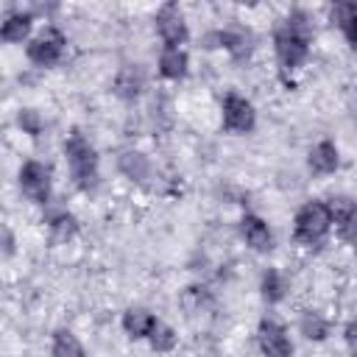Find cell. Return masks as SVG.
<instances>
[{
	"mask_svg": "<svg viewBox=\"0 0 357 357\" xmlns=\"http://www.w3.org/2000/svg\"><path fill=\"white\" fill-rule=\"evenodd\" d=\"M47 223H50V231H53L56 240H67V237H73L75 229H78V226H75V218H73L70 212H59V215H53Z\"/></svg>",
	"mask_w": 357,
	"mask_h": 357,
	"instance_id": "obj_19",
	"label": "cell"
},
{
	"mask_svg": "<svg viewBox=\"0 0 357 357\" xmlns=\"http://www.w3.org/2000/svg\"><path fill=\"white\" fill-rule=\"evenodd\" d=\"M262 296L273 304V301H282V296H284V282H282V276L276 273V271H265V276H262Z\"/></svg>",
	"mask_w": 357,
	"mask_h": 357,
	"instance_id": "obj_21",
	"label": "cell"
},
{
	"mask_svg": "<svg viewBox=\"0 0 357 357\" xmlns=\"http://www.w3.org/2000/svg\"><path fill=\"white\" fill-rule=\"evenodd\" d=\"M61 47H64V36L56 31V28H47L42 31L31 45H28V59L39 67H50L59 61L61 56Z\"/></svg>",
	"mask_w": 357,
	"mask_h": 357,
	"instance_id": "obj_4",
	"label": "cell"
},
{
	"mask_svg": "<svg viewBox=\"0 0 357 357\" xmlns=\"http://www.w3.org/2000/svg\"><path fill=\"white\" fill-rule=\"evenodd\" d=\"M329 226H332V209L321 201H310L296 215V240H301L307 245H315V243L324 240Z\"/></svg>",
	"mask_w": 357,
	"mask_h": 357,
	"instance_id": "obj_3",
	"label": "cell"
},
{
	"mask_svg": "<svg viewBox=\"0 0 357 357\" xmlns=\"http://www.w3.org/2000/svg\"><path fill=\"white\" fill-rule=\"evenodd\" d=\"M123 326H126V332L131 335V337H145V335H151L153 332V326H156V318L148 312V310H128L126 315H123Z\"/></svg>",
	"mask_w": 357,
	"mask_h": 357,
	"instance_id": "obj_12",
	"label": "cell"
},
{
	"mask_svg": "<svg viewBox=\"0 0 357 357\" xmlns=\"http://www.w3.org/2000/svg\"><path fill=\"white\" fill-rule=\"evenodd\" d=\"M28 31H31V14H8L0 28V36L6 42H22Z\"/></svg>",
	"mask_w": 357,
	"mask_h": 357,
	"instance_id": "obj_15",
	"label": "cell"
},
{
	"mask_svg": "<svg viewBox=\"0 0 357 357\" xmlns=\"http://www.w3.org/2000/svg\"><path fill=\"white\" fill-rule=\"evenodd\" d=\"M310 167L315 173H332L337 167V148L332 142H318L310 151Z\"/></svg>",
	"mask_w": 357,
	"mask_h": 357,
	"instance_id": "obj_13",
	"label": "cell"
},
{
	"mask_svg": "<svg viewBox=\"0 0 357 357\" xmlns=\"http://www.w3.org/2000/svg\"><path fill=\"white\" fill-rule=\"evenodd\" d=\"M20 187H22V192L31 201L45 204L50 198V173H47V167L39 165V162L22 165V170H20Z\"/></svg>",
	"mask_w": 357,
	"mask_h": 357,
	"instance_id": "obj_5",
	"label": "cell"
},
{
	"mask_svg": "<svg viewBox=\"0 0 357 357\" xmlns=\"http://www.w3.org/2000/svg\"><path fill=\"white\" fill-rule=\"evenodd\" d=\"M53 357H84V349H81V343L73 332L61 329L53 337Z\"/></svg>",
	"mask_w": 357,
	"mask_h": 357,
	"instance_id": "obj_16",
	"label": "cell"
},
{
	"mask_svg": "<svg viewBox=\"0 0 357 357\" xmlns=\"http://www.w3.org/2000/svg\"><path fill=\"white\" fill-rule=\"evenodd\" d=\"M223 126L229 131H251L254 128V106L240 95H229L223 103Z\"/></svg>",
	"mask_w": 357,
	"mask_h": 357,
	"instance_id": "obj_7",
	"label": "cell"
},
{
	"mask_svg": "<svg viewBox=\"0 0 357 357\" xmlns=\"http://www.w3.org/2000/svg\"><path fill=\"white\" fill-rule=\"evenodd\" d=\"M156 28L167 47H178L187 39V25L176 6H162V11L156 14Z\"/></svg>",
	"mask_w": 357,
	"mask_h": 357,
	"instance_id": "obj_6",
	"label": "cell"
},
{
	"mask_svg": "<svg viewBox=\"0 0 357 357\" xmlns=\"http://www.w3.org/2000/svg\"><path fill=\"white\" fill-rule=\"evenodd\" d=\"M346 343H349L351 357H357V324H349L346 326Z\"/></svg>",
	"mask_w": 357,
	"mask_h": 357,
	"instance_id": "obj_24",
	"label": "cell"
},
{
	"mask_svg": "<svg viewBox=\"0 0 357 357\" xmlns=\"http://www.w3.org/2000/svg\"><path fill=\"white\" fill-rule=\"evenodd\" d=\"M64 153H67V162H70V170H73V178L78 181V187L89 190L95 187V178H98V156H95V148L84 139L81 131H73L70 139L64 142Z\"/></svg>",
	"mask_w": 357,
	"mask_h": 357,
	"instance_id": "obj_2",
	"label": "cell"
},
{
	"mask_svg": "<svg viewBox=\"0 0 357 357\" xmlns=\"http://www.w3.org/2000/svg\"><path fill=\"white\" fill-rule=\"evenodd\" d=\"M139 86H142V73L134 70V67H126V70L117 75V81H114V89H117L120 98H137Z\"/></svg>",
	"mask_w": 357,
	"mask_h": 357,
	"instance_id": "obj_17",
	"label": "cell"
},
{
	"mask_svg": "<svg viewBox=\"0 0 357 357\" xmlns=\"http://www.w3.org/2000/svg\"><path fill=\"white\" fill-rule=\"evenodd\" d=\"M148 337H151V346L156 351H170L176 346V332L167 324H159V321H156V326H153V332Z\"/></svg>",
	"mask_w": 357,
	"mask_h": 357,
	"instance_id": "obj_20",
	"label": "cell"
},
{
	"mask_svg": "<svg viewBox=\"0 0 357 357\" xmlns=\"http://www.w3.org/2000/svg\"><path fill=\"white\" fill-rule=\"evenodd\" d=\"M329 209H332V218H335V223H337L340 237L349 240V243L357 248V204L340 198V201H335Z\"/></svg>",
	"mask_w": 357,
	"mask_h": 357,
	"instance_id": "obj_9",
	"label": "cell"
},
{
	"mask_svg": "<svg viewBox=\"0 0 357 357\" xmlns=\"http://www.w3.org/2000/svg\"><path fill=\"white\" fill-rule=\"evenodd\" d=\"M159 73L165 78H181L187 73V56L184 50L178 47H167L162 56H159Z\"/></svg>",
	"mask_w": 357,
	"mask_h": 357,
	"instance_id": "obj_14",
	"label": "cell"
},
{
	"mask_svg": "<svg viewBox=\"0 0 357 357\" xmlns=\"http://www.w3.org/2000/svg\"><path fill=\"white\" fill-rule=\"evenodd\" d=\"M354 50H357V47H354Z\"/></svg>",
	"mask_w": 357,
	"mask_h": 357,
	"instance_id": "obj_25",
	"label": "cell"
},
{
	"mask_svg": "<svg viewBox=\"0 0 357 357\" xmlns=\"http://www.w3.org/2000/svg\"><path fill=\"white\" fill-rule=\"evenodd\" d=\"M20 126H22L28 134H39V131H42V120H39V114L31 112V109L20 112Z\"/></svg>",
	"mask_w": 357,
	"mask_h": 357,
	"instance_id": "obj_23",
	"label": "cell"
},
{
	"mask_svg": "<svg viewBox=\"0 0 357 357\" xmlns=\"http://www.w3.org/2000/svg\"><path fill=\"white\" fill-rule=\"evenodd\" d=\"M332 22L346 33L351 47H357V3H337L332 8Z\"/></svg>",
	"mask_w": 357,
	"mask_h": 357,
	"instance_id": "obj_11",
	"label": "cell"
},
{
	"mask_svg": "<svg viewBox=\"0 0 357 357\" xmlns=\"http://www.w3.org/2000/svg\"><path fill=\"white\" fill-rule=\"evenodd\" d=\"M240 231H243V237H245V243L251 248H257V251H268L271 248V231L257 215H245L240 220Z\"/></svg>",
	"mask_w": 357,
	"mask_h": 357,
	"instance_id": "obj_10",
	"label": "cell"
},
{
	"mask_svg": "<svg viewBox=\"0 0 357 357\" xmlns=\"http://www.w3.org/2000/svg\"><path fill=\"white\" fill-rule=\"evenodd\" d=\"M310 36H312V25L304 11H296L284 20V25L276 31V56H279L282 67L293 70L307 59Z\"/></svg>",
	"mask_w": 357,
	"mask_h": 357,
	"instance_id": "obj_1",
	"label": "cell"
},
{
	"mask_svg": "<svg viewBox=\"0 0 357 357\" xmlns=\"http://www.w3.org/2000/svg\"><path fill=\"white\" fill-rule=\"evenodd\" d=\"M326 329H329V326H326V321H324L318 312L310 310V312L301 315V332H304L310 340H324V337H326Z\"/></svg>",
	"mask_w": 357,
	"mask_h": 357,
	"instance_id": "obj_18",
	"label": "cell"
},
{
	"mask_svg": "<svg viewBox=\"0 0 357 357\" xmlns=\"http://www.w3.org/2000/svg\"><path fill=\"white\" fill-rule=\"evenodd\" d=\"M259 349L265 357H290L293 346L287 332L276 321H262L259 324Z\"/></svg>",
	"mask_w": 357,
	"mask_h": 357,
	"instance_id": "obj_8",
	"label": "cell"
},
{
	"mask_svg": "<svg viewBox=\"0 0 357 357\" xmlns=\"http://www.w3.org/2000/svg\"><path fill=\"white\" fill-rule=\"evenodd\" d=\"M120 167H123V173L131 176V178H145V176H148V162H145L142 153H126V156L120 159Z\"/></svg>",
	"mask_w": 357,
	"mask_h": 357,
	"instance_id": "obj_22",
	"label": "cell"
}]
</instances>
